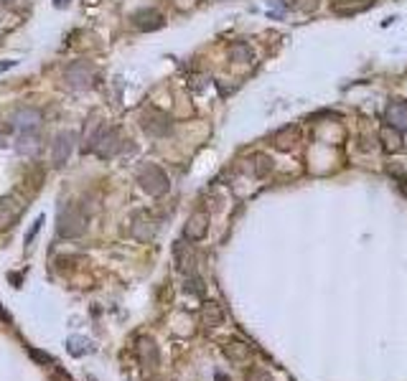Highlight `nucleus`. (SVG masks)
I'll return each instance as SVG.
<instances>
[{"mask_svg": "<svg viewBox=\"0 0 407 381\" xmlns=\"http://www.w3.org/2000/svg\"><path fill=\"white\" fill-rule=\"evenodd\" d=\"M87 224H90V216L79 204H66L59 209V216H56V234L62 239H74L87 231Z\"/></svg>", "mask_w": 407, "mask_h": 381, "instance_id": "f257e3e1", "label": "nucleus"}, {"mask_svg": "<svg viewBox=\"0 0 407 381\" xmlns=\"http://www.w3.org/2000/svg\"><path fill=\"white\" fill-rule=\"evenodd\" d=\"M140 127H143L145 135H150V137H166V135H171L173 130V120L163 109H155V107H148L143 109V115H140Z\"/></svg>", "mask_w": 407, "mask_h": 381, "instance_id": "f03ea898", "label": "nucleus"}, {"mask_svg": "<svg viewBox=\"0 0 407 381\" xmlns=\"http://www.w3.org/2000/svg\"><path fill=\"white\" fill-rule=\"evenodd\" d=\"M94 77H97V69H94L90 62H72L66 66V71H64V81L72 89H77V92L92 89Z\"/></svg>", "mask_w": 407, "mask_h": 381, "instance_id": "7ed1b4c3", "label": "nucleus"}, {"mask_svg": "<svg viewBox=\"0 0 407 381\" xmlns=\"http://www.w3.org/2000/svg\"><path fill=\"white\" fill-rule=\"evenodd\" d=\"M137 183H140V188H143L148 196H163L166 191H168V176L163 173V168H158V166H145L140 173H137Z\"/></svg>", "mask_w": 407, "mask_h": 381, "instance_id": "20e7f679", "label": "nucleus"}, {"mask_svg": "<svg viewBox=\"0 0 407 381\" xmlns=\"http://www.w3.org/2000/svg\"><path fill=\"white\" fill-rule=\"evenodd\" d=\"M44 122V115L36 107H18L13 115H10V124L21 130V133H36L38 127Z\"/></svg>", "mask_w": 407, "mask_h": 381, "instance_id": "39448f33", "label": "nucleus"}, {"mask_svg": "<svg viewBox=\"0 0 407 381\" xmlns=\"http://www.w3.org/2000/svg\"><path fill=\"white\" fill-rule=\"evenodd\" d=\"M74 133H59L54 137V142H51V163H54L56 168H62L64 163L69 160V155H72L74 150Z\"/></svg>", "mask_w": 407, "mask_h": 381, "instance_id": "423d86ee", "label": "nucleus"}, {"mask_svg": "<svg viewBox=\"0 0 407 381\" xmlns=\"http://www.w3.org/2000/svg\"><path fill=\"white\" fill-rule=\"evenodd\" d=\"M130 23L137 31H158L163 26V16L155 8H140L130 16Z\"/></svg>", "mask_w": 407, "mask_h": 381, "instance_id": "0eeeda50", "label": "nucleus"}, {"mask_svg": "<svg viewBox=\"0 0 407 381\" xmlns=\"http://www.w3.org/2000/svg\"><path fill=\"white\" fill-rule=\"evenodd\" d=\"M155 231H158V224H155L153 216H148V213H135V219H133V224H130V234H133L137 241H150L155 237Z\"/></svg>", "mask_w": 407, "mask_h": 381, "instance_id": "6e6552de", "label": "nucleus"}, {"mask_svg": "<svg viewBox=\"0 0 407 381\" xmlns=\"http://www.w3.org/2000/svg\"><path fill=\"white\" fill-rule=\"evenodd\" d=\"M207 231H209V213L196 211L189 222H186V226H183V237L189 241H199L207 237Z\"/></svg>", "mask_w": 407, "mask_h": 381, "instance_id": "1a4fd4ad", "label": "nucleus"}, {"mask_svg": "<svg viewBox=\"0 0 407 381\" xmlns=\"http://www.w3.org/2000/svg\"><path fill=\"white\" fill-rule=\"evenodd\" d=\"M18 196H0V224H13L23 211Z\"/></svg>", "mask_w": 407, "mask_h": 381, "instance_id": "9d476101", "label": "nucleus"}, {"mask_svg": "<svg viewBox=\"0 0 407 381\" xmlns=\"http://www.w3.org/2000/svg\"><path fill=\"white\" fill-rule=\"evenodd\" d=\"M384 120H387L389 127H395V130H402L407 133V105L405 102H389L387 105V112H384Z\"/></svg>", "mask_w": 407, "mask_h": 381, "instance_id": "9b49d317", "label": "nucleus"}, {"mask_svg": "<svg viewBox=\"0 0 407 381\" xmlns=\"http://www.w3.org/2000/svg\"><path fill=\"white\" fill-rule=\"evenodd\" d=\"M374 5V0H334V13L339 16H354L359 10H367Z\"/></svg>", "mask_w": 407, "mask_h": 381, "instance_id": "f8f14e48", "label": "nucleus"}, {"mask_svg": "<svg viewBox=\"0 0 407 381\" xmlns=\"http://www.w3.org/2000/svg\"><path fill=\"white\" fill-rule=\"evenodd\" d=\"M137 354H140V361L143 366H155L158 364V348L150 338H140V343H137Z\"/></svg>", "mask_w": 407, "mask_h": 381, "instance_id": "ddd939ff", "label": "nucleus"}, {"mask_svg": "<svg viewBox=\"0 0 407 381\" xmlns=\"http://www.w3.org/2000/svg\"><path fill=\"white\" fill-rule=\"evenodd\" d=\"M201 318H204L207 326H219L224 315H222V308H219L217 302H207V305H204V311H201Z\"/></svg>", "mask_w": 407, "mask_h": 381, "instance_id": "4468645a", "label": "nucleus"}, {"mask_svg": "<svg viewBox=\"0 0 407 381\" xmlns=\"http://www.w3.org/2000/svg\"><path fill=\"white\" fill-rule=\"evenodd\" d=\"M41 145H38V137L34 133H21V140H18V150L21 153H28V155H34Z\"/></svg>", "mask_w": 407, "mask_h": 381, "instance_id": "2eb2a0df", "label": "nucleus"}, {"mask_svg": "<svg viewBox=\"0 0 407 381\" xmlns=\"http://www.w3.org/2000/svg\"><path fill=\"white\" fill-rule=\"evenodd\" d=\"M173 257H176V267H179V270H186V265H189V244L176 241V247H173Z\"/></svg>", "mask_w": 407, "mask_h": 381, "instance_id": "dca6fc26", "label": "nucleus"}, {"mask_svg": "<svg viewBox=\"0 0 407 381\" xmlns=\"http://www.w3.org/2000/svg\"><path fill=\"white\" fill-rule=\"evenodd\" d=\"M69 351H72L74 356H81V354H87V351H92V343L90 341H84V338H69Z\"/></svg>", "mask_w": 407, "mask_h": 381, "instance_id": "f3484780", "label": "nucleus"}, {"mask_svg": "<svg viewBox=\"0 0 407 381\" xmlns=\"http://www.w3.org/2000/svg\"><path fill=\"white\" fill-rule=\"evenodd\" d=\"M229 53H232V59H235V62H247V59L252 56V53H250V49H247L244 44H235Z\"/></svg>", "mask_w": 407, "mask_h": 381, "instance_id": "a211bd4d", "label": "nucleus"}, {"mask_svg": "<svg viewBox=\"0 0 407 381\" xmlns=\"http://www.w3.org/2000/svg\"><path fill=\"white\" fill-rule=\"evenodd\" d=\"M41 224H44V216H36V222L31 224V231L26 234V247H28V244H34V239H36V234L41 231Z\"/></svg>", "mask_w": 407, "mask_h": 381, "instance_id": "6ab92c4d", "label": "nucleus"}, {"mask_svg": "<svg viewBox=\"0 0 407 381\" xmlns=\"http://www.w3.org/2000/svg\"><path fill=\"white\" fill-rule=\"evenodd\" d=\"M186 290L196 295H204V285H201L199 277H191V280H186Z\"/></svg>", "mask_w": 407, "mask_h": 381, "instance_id": "aec40b11", "label": "nucleus"}, {"mask_svg": "<svg viewBox=\"0 0 407 381\" xmlns=\"http://www.w3.org/2000/svg\"><path fill=\"white\" fill-rule=\"evenodd\" d=\"M16 64H18V62H0V74H3V71H8V69H13Z\"/></svg>", "mask_w": 407, "mask_h": 381, "instance_id": "412c9836", "label": "nucleus"}, {"mask_svg": "<svg viewBox=\"0 0 407 381\" xmlns=\"http://www.w3.org/2000/svg\"><path fill=\"white\" fill-rule=\"evenodd\" d=\"M54 5L56 8H66V5H69V0H54Z\"/></svg>", "mask_w": 407, "mask_h": 381, "instance_id": "4be33fe9", "label": "nucleus"}, {"mask_svg": "<svg viewBox=\"0 0 407 381\" xmlns=\"http://www.w3.org/2000/svg\"><path fill=\"white\" fill-rule=\"evenodd\" d=\"M397 183H399V188H402V191H405V194H407V178H399Z\"/></svg>", "mask_w": 407, "mask_h": 381, "instance_id": "5701e85b", "label": "nucleus"}, {"mask_svg": "<svg viewBox=\"0 0 407 381\" xmlns=\"http://www.w3.org/2000/svg\"><path fill=\"white\" fill-rule=\"evenodd\" d=\"M0 3H13V0H0Z\"/></svg>", "mask_w": 407, "mask_h": 381, "instance_id": "b1692460", "label": "nucleus"}]
</instances>
